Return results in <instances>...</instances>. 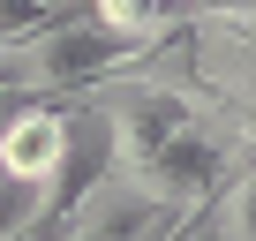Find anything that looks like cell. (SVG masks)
<instances>
[{"mask_svg":"<svg viewBox=\"0 0 256 241\" xmlns=\"http://www.w3.org/2000/svg\"><path fill=\"white\" fill-rule=\"evenodd\" d=\"M68 158V106H23L8 113V128H0V174L8 181H30L46 188Z\"/></svg>","mask_w":256,"mask_h":241,"instance_id":"6da1fadb","label":"cell"},{"mask_svg":"<svg viewBox=\"0 0 256 241\" xmlns=\"http://www.w3.org/2000/svg\"><path fill=\"white\" fill-rule=\"evenodd\" d=\"M90 23L113 30L120 46H151L174 16H166V0H90Z\"/></svg>","mask_w":256,"mask_h":241,"instance_id":"7a4b0ae2","label":"cell"},{"mask_svg":"<svg viewBox=\"0 0 256 241\" xmlns=\"http://www.w3.org/2000/svg\"><path fill=\"white\" fill-rule=\"evenodd\" d=\"M38 226H53V218H46V188L0 174V241H23V234H38Z\"/></svg>","mask_w":256,"mask_h":241,"instance_id":"3957f363","label":"cell"}]
</instances>
